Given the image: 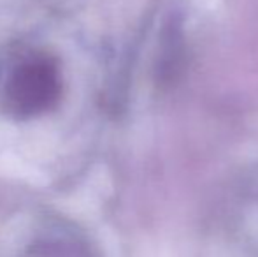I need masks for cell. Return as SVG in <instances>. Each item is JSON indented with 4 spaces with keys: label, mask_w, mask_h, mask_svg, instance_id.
I'll return each instance as SVG.
<instances>
[{
    "label": "cell",
    "mask_w": 258,
    "mask_h": 257,
    "mask_svg": "<svg viewBox=\"0 0 258 257\" xmlns=\"http://www.w3.org/2000/svg\"><path fill=\"white\" fill-rule=\"evenodd\" d=\"M61 88V74L54 60L32 57L13 69L4 86L2 108L16 120H30L56 106Z\"/></svg>",
    "instance_id": "1"
}]
</instances>
